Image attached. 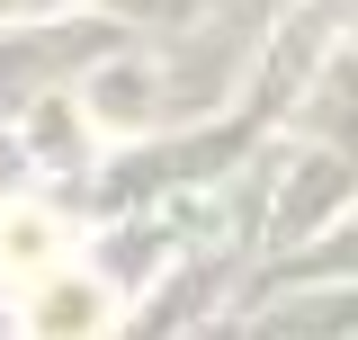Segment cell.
I'll return each instance as SVG.
<instances>
[{
  "instance_id": "cell-1",
  "label": "cell",
  "mask_w": 358,
  "mask_h": 340,
  "mask_svg": "<svg viewBox=\"0 0 358 340\" xmlns=\"http://www.w3.org/2000/svg\"><path fill=\"white\" fill-rule=\"evenodd\" d=\"M99 323H108V296H99V287L54 278V287L36 296V340H90Z\"/></svg>"
},
{
  "instance_id": "cell-2",
  "label": "cell",
  "mask_w": 358,
  "mask_h": 340,
  "mask_svg": "<svg viewBox=\"0 0 358 340\" xmlns=\"http://www.w3.org/2000/svg\"><path fill=\"white\" fill-rule=\"evenodd\" d=\"M54 251H63V224H54V215H36V206L0 215V260H9V269H45Z\"/></svg>"
}]
</instances>
